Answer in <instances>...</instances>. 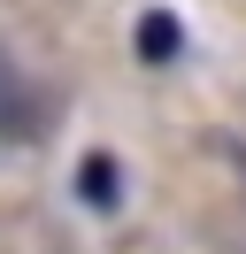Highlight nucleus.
I'll return each mask as SVG.
<instances>
[{"label":"nucleus","mask_w":246,"mask_h":254,"mask_svg":"<svg viewBox=\"0 0 246 254\" xmlns=\"http://www.w3.org/2000/svg\"><path fill=\"white\" fill-rule=\"evenodd\" d=\"M39 131H46V93L0 54V139H8V146H31Z\"/></svg>","instance_id":"1"},{"label":"nucleus","mask_w":246,"mask_h":254,"mask_svg":"<svg viewBox=\"0 0 246 254\" xmlns=\"http://www.w3.org/2000/svg\"><path fill=\"white\" fill-rule=\"evenodd\" d=\"M77 200H85L92 216H108V208L123 200V170H116V154H85V162H77Z\"/></svg>","instance_id":"3"},{"label":"nucleus","mask_w":246,"mask_h":254,"mask_svg":"<svg viewBox=\"0 0 246 254\" xmlns=\"http://www.w3.org/2000/svg\"><path fill=\"white\" fill-rule=\"evenodd\" d=\"M131 47H138V62H146V69H169V62L184 54V23H177V8H138Z\"/></svg>","instance_id":"2"}]
</instances>
